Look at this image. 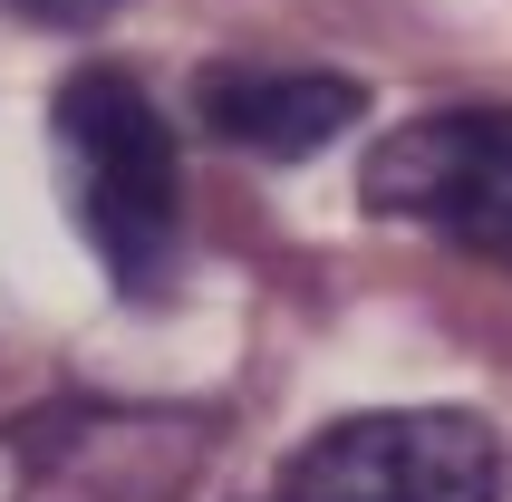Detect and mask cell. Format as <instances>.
Instances as JSON below:
<instances>
[{
  "label": "cell",
  "mask_w": 512,
  "mask_h": 502,
  "mask_svg": "<svg viewBox=\"0 0 512 502\" xmlns=\"http://www.w3.org/2000/svg\"><path fill=\"white\" fill-rule=\"evenodd\" d=\"M10 10H29L39 29H97L107 10H126V0H10Z\"/></svg>",
  "instance_id": "6"
},
{
  "label": "cell",
  "mask_w": 512,
  "mask_h": 502,
  "mask_svg": "<svg viewBox=\"0 0 512 502\" xmlns=\"http://www.w3.org/2000/svg\"><path fill=\"white\" fill-rule=\"evenodd\" d=\"M281 502H503V445L464 406L348 416L290 454Z\"/></svg>",
  "instance_id": "4"
},
{
  "label": "cell",
  "mask_w": 512,
  "mask_h": 502,
  "mask_svg": "<svg viewBox=\"0 0 512 502\" xmlns=\"http://www.w3.org/2000/svg\"><path fill=\"white\" fill-rule=\"evenodd\" d=\"M368 213L416 223L435 242L512 271V116L503 107H435L406 116L368 155Z\"/></svg>",
  "instance_id": "3"
},
{
  "label": "cell",
  "mask_w": 512,
  "mask_h": 502,
  "mask_svg": "<svg viewBox=\"0 0 512 502\" xmlns=\"http://www.w3.org/2000/svg\"><path fill=\"white\" fill-rule=\"evenodd\" d=\"M203 454V416L174 406H39L0 425V502H174Z\"/></svg>",
  "instance_id": "2"
},
{
  "label": "cell",
  "mask_w": 512,
  "mask_h": 502,
  "mask_svg": "<svg viewBox=\"0 0 512 502\" xmlns=\"http://www.w3.org/2000/svg\"><path fill=\"white\" fill-rule=\"evenodd\" d=\"M194 107H203V126H213L223 145L290 165V155L339 145L348 126H358L368 97H358V78H339V68H300V58H232V68H203Z\"/></svg>",
  "instance_id": "5"
},
{
  "label": "cell",
  "mask_w": 512,
  "mask_h": 502,
  "mask_svg": "<svg viewBox=\"0 0 512 502\" xmlns=\"http://www.w3.org/2000/svg\"><path fill=\"white\" fill-rule=\"evenodd\" d=\"M49 136H58L68 223L107 261V280L126 300L165 290L174 242H184V155H174L165 107L126 68H78L49 97Z\"/></svg>",
  "instance_id": "1"
}]
</instances>
